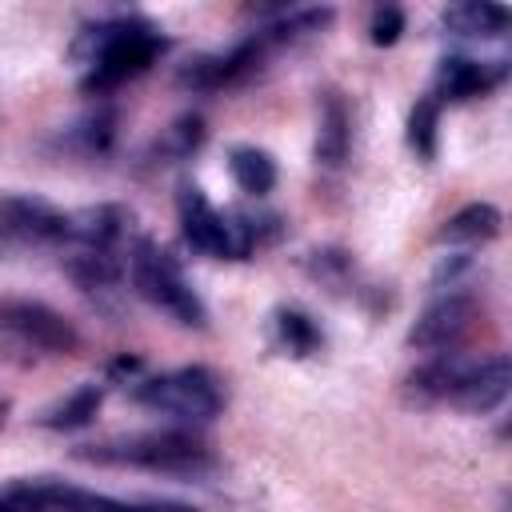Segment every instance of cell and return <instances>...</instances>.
I'll return each instance as SVG.
<instances>
[{
    "label": "cell",
    "instance_id": "8",
    "mask_svg": "<svg viewBox=\"0 0 512 512\" xmlns=\"http://www.w3.org/2000/svg\"><path fill=\"white\" fill-rule=\"evenodd\" d=\"M68 212L52 208L40 196H0V240L12 244H64Z\"/></svg>",
    "mask_w": 512,
    "mask_h": 512
},
{
    "label": "cell",
    "instance_id": "11",
    "mask_svg": "<svg viewBox=\"0 0 512 512\" xmlns=\"http://www.w3.org/2000/svg\"><path fill=\"white\" fill-rule=\"evenodd\" d=\"M504 76V64L492 60H468V56H444L440 68H436V92L448 96V100H472L480 92H488L492 84H500Z\"/></svg>",
    "mask_w": 512,
    "mask_h": 512
},
{
    "label": "cell",
    "instance_id": "12",
    "mask_svg": "<svg viewBox=\"0 0 512 512\" xmlns=\"http://www.w3.org/2000/svg\"><path fill=\"white\" fill-rule=\"evenodd\" d=\"M440 20L456 36H504V28H508V12L500 4H476V0L444 8Z\"/></svg>",
    "mask_w": 512,
    "mask_h": 512
},
{
    "label": "cell",
    "instance_id": "15",
    "mask_svg": "<svg viewBox=\"0 0 512 512\" xmlns=\"http://www.w3.org/2000/svg\"><path fill=\"white\" fill-rule=\"evenodd\" d=\"M496 232H500V208H492V204H468V208H460L440 228V240L444 244H480V240H492Z\"/></svg>",
    "mask_w": 512,
    "mask_h": 512
},
{
    "label": "cell",
    "instance_id": "17",
    "mask_svg": "<svg viewBox=\"0 0 512 512\" xmlns=\"http://www.w3.org/2000/svg\"><path fill=\"white\" fill-rule=\"evenodd\" d=\"M96 408H100V388L84 384L68 400H60L56 408L44 412V428H80V424H88L96 416Z\"/></svg>",
    "mask_w": 512,
    "mask_h": 512
},
{
    "label": "cell",
    "instance_id": "18",
    "mask_svg": "<svg viewBox=\"0 0 512 512\" xmlns=\"http://www.w3.org/2000/svg\"><path fill=\"white\" fill-rule=\"evenodd\" d=\"M436 128H440V104H436V96L416 100V108L408 116V148L420 160H432L436 156Z\"/></svg>",
    "mask_w": 512,
    "mask_h": 512
},
{
    "label": "cell",
    "instance_id": "19",
    "mask_svg": "<svg viewBox=\"0 0 512 512\" xmlns=\"http://www.w3.org/2000/svg\"><path fill=\"white\" fill-rule=\"evenodd\" d=\"M400 32H404V12H400V8H376L372 28H368L372 44L388 48V44H396V40H400Z\"/></svg>",
    "mask_w": 512,
    "mask_h": 512
},
{
    "label": "cell",
    "instance_id": "16",
    "mask_svg": "<svg viewBox=\"0 0 512 512\" xmlns=\"http://www.w3.org/2000/svg\"><path fill=\"white\" fill-rule=\"evenodd\" d=\"M276 340H280V348H288L292 356H312V352L324 344V332L316 328L312 316H304V312H296V308H284V312H276Z\"/></svg>",
    "mask_w": 512,
    "mask_h": 512
},
{
    "label": "cell",
    "instance_id": "10",
    "mask_svg": "<svg viewBox=\"0 0 512 512\" xmlns=\"http://www.w3.org/2000/svg\"><path fill=\"white\" fill-rule=\"evenodd\" d=\"M124 232H128V212L116 208V204H96V208L68 212V236H64V244L88 248V252H120Z\"/></svg>",
    "mask_w": 512,
    "mask_h": 512
},
{
    "label": "cell",
    "instance_id": "9",
    "mask_svg": "<svg viewBox=\"0 0 512 512\" xmlns=\"http://www.w3.org/2000/svg\"><path fill=\"white\" fill-rule=\"evenodd\" d=\"M508 384H512V364H508V356L496 352V356H488V360H468L464 372H460V380H456V388H452V400H448V404L484 416V412H492V408L504 404Z\"/></svg>",
    "mask_w": 512,
    "mask_h": 512
},
{
    "label": "cell",
    "instance_id": "6",
    "mask_svg": "<svg viewBox=\"0 0 512 512\" xmlns=\"http://www.w3.org/2000/svg\"><path fill=\"white\" fill-rule=\"evenodd\" d=\"M0 332L20 340L24 348H36L48 356H68L80 344L72 320H64L56 308H48L40 300H4L0 304Z\"/></svg>",
    "mask_w": 512,
    "mask_h": 512
},
{
    "label": "cell",
    "instance_id": "4",
    "mask_svg": "<svg viewBox=\"0 0 512 512\" xmlns=\"http://www.w3.org/2000/svg\"><path fill=\"white\" fill-rule=\"evenodd\" d=\"M176 208H180V232L184 240L204 252V256H228V260H244L256 244V224L248 216H236V212H220L208 204V196L196 188V184H184L180 196H176Z\"/></svg>",
    "mask_w": 512,
    "mask_h": 512
},
{
    "label": "cell",
    "instance_id": "21",
    "mask_svg": "<svg viewBox=\"0 0 512 512\" xmlns=\"http://www.w3.org/2000/svg\"><path fill=\"white\" fill-rule=\"evenodd\" d=\"M0 244H4V240H0Z\"/></svg>",
    "mask_w": 512,
    "mask_h": 512
},
{
    "label": "cell",
    "instance_id": "20",
    "mask_svg": "<svg viewBox=\"0 0 512 512\" xmlns=\"http://www.w3.org/2000/svg\"><path fill=\"white\" fill-rule=\"evenodd\" d=\"M0 420H4V404H0Z\"/></svg>",
    "mask_w": 512,
    "mask_h": 512
},
{
    "label": "cell",
    "instance_id": "13",
    "mask_svg": "<svg viewBox=\"0 0 512 512\" xmlns=\"http://www.w3.org/2000/svg\"><path fill=\"white\" fill-rule=\"evenodd\" d=\"M344 152H348V108H344V100H340L336 92H328L324 104H320L316 160L328 164V168H336V164L344 160Z\"/></svg>",
    "mask_w": 512,
    "mask_h": 512
},
{
    "label": "cell",
    "instance_id": "7",
    "mask_svg": "<svg viewBox=\"0 0 512 512\" xmlns=\"http://www.w3.org/2000/svg\"><path fill=\"white\" fill-rule=\"evenodd\" d=\"M476 316H480V304H476L472 292H444L440 300H432L420 312V320L408 332V344L412 348H424V352H436V356L440 352H452L472 332Z\"/></svg>",
    "mask_w": 512,
    "mask_h": 512
},
{
    "label": "cell",
    "instance_id": "5",
    "mask_svg": "<svg viewBox=\"0 0 512 512\" xmlns=\"http://www.w3.org/2000/svg\"><path fill=\"white\" fill-rule=\"evenodd\" d=\"M132 396L152 412H164V416H176V420H192V424H204L224 408L220 376L200 368V364L140 380Z\"/></svg>",
    "mask_w": 512,
    "mask_h": 512
},
{
    "label": "cell",
    "instance_id": "1",
    "mask_svg": "<svg viewBox=\"0 0 512 512\" xmlns=\"http://www.w3.org/2000/svg\"><path fill=\"white\" fill-rule=\"evenodd\" d=\"M164 48H168V40L140 16L96 24L76 40V56L88 64L80 84H84V92H108V88L140 76Z\"/></svg>",
    "mask_w": 512,
    "mask_h": 512
},
{
    "label": "cell",
    "instance_id": "3",
    "mask_svg": "<svg viewBox=\"0 0 512 512\" xmlns=\"http://www.w3.org/2000/svg\"><path fill=\"white\" fill-rule=\"evenodd\" d=\"M128 276L136 296H144L152 308L168 312L176 324L184 328H204L208 324V308L200 300V292L192 288V280L184 276V268L148 236L132 240L128 248Z\"/></svg>",
    "mask_w": 512,
    "mask_h": 512
},
{
    "label": "cell",
    "instance_id": "14",
    "mask_svg": "<svg viewBox=\"0 0 512 512\" xmlns=\"http://www.w3.org/2000/svg\"><path fill=\"white\" fill-rule=\"evenodd\" d=\"M228 172L240 184V192H248V196H264L276 184V160L264 148H252V144H236L228 152Z\"/></svg>",
    "mask_w": 512,
    "mask_h": 512
},
{
    "label": "cell",
    "instance_id": "2",
    "mask_svg": "<svg viewBox=\"0 0 512 512\" xmlns=\"http://www.w3.org/2000/svg\"><path fill=\"white\" fill-rule=\"evenodd\" d=\"M92 464H116V468H148L164 476H204L212 468V456L200 436L192 432H140L124 440L84 444L76 452Z\"/></svg>",
    "mask_w": 512,
    "mask_h": 512
}]
</instances>
